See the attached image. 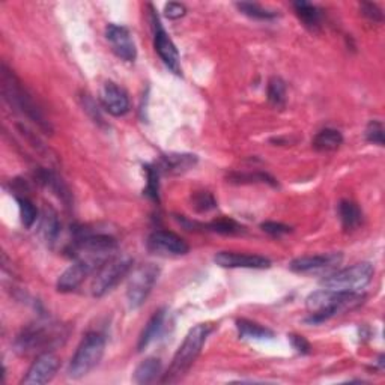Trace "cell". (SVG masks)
<instances>
[{
  "label": "cell",
  "mask_w": 385,
  "mask_h": 385,
  "mask_svg": "<svg viewBox=\"0 0 385 385\" xmlns=\"http://www.w3.org/2000/svg\"><path fill=\"white\" fill-rule=\"evenodd\" d=\"M0 83H2L0 86H2L4 100L12 110L32 120L35 125H38V128L47 132V134L53 131L52 124L48 122L40 105L33 100V96L24 88V84L16 76V72L6 67V64H2Z\"/></svg>",
  "instance_id": "1"
},
{
  "label": "cell",
  "mask_w": 385,
  "mask_h": 385,
  "mask_svg": "<svg viewBox=\"0 0 385 385\" xmlns=\"http://www.w3.org/2000/svg\"><path fill=\"white\" fill-rule=\"evenodd\" d=\"M69 330L57 322H36L28 325L14 342L16 352L20 355L50 352L68 339Z\"/></svg>",
  "instance_id": "2"
},
{
  "label": "cell",
  "mask_w": 385,
  "mask_h": 385,
  "mask_svg": "<svg viewBox=\"0 0 385 385\" xmlns=\"http://www.w3.org/2000/svg\"><path fill=\"white\" fill-rule=\"evenodd\" d=\"M363 299L364 297L360 292H340L323 287L307 297L306 307L310 311V316L306 318V322L313 325L327 322L347 309L351 310L363 304Z\"/></svg>",
  "instance_id": "3"
},
{
  "label": "cell",
  "mask_w": 385,
  "mask_h": 385,
  "mask_svg": "<svg viewBox=\"0 0 385 385\" xmlns=\"http://www.w3.org/2000/svg\"><path fill=\"white\" fill-rule=\"evenodd\" d=\"M209 333L211 327L208 323H199L195 328H191L188 331L183 345L178 347L176 354L173 355L171 366H168L167 372L164 373V377L161 379L163 384L178 382L185 375L197 360Z\"/></svg>",
  "instance_id": "4"
},
{
  "label": "cell",
  "mask_w": 385,
  "mask_h": 385,
  "mask_svg": "<svg viewBox=\"0 0 385 385\" xmlns=\"http://www.w3.org/2000/svg\"><path fill=\"white\" fill-rule=\"evenodd\" d=\"M105 351V337L101 333H88L83 337L76 354L72 355L68 366V377L80 379L86 377L96 366L100 364Z\"/></svg>",
  "instance_id": "5"
},
{
  "label": "cell",
  "mask_w": 385,
  "mask_h": 385,
  "mask_svg": "<svg viewBox=\"0 0 385 385\" xmlns=\"http://www.w3.org/2000/svg\"><path fill=\"white\" fill-rule=\"evenodd\" d=\"M373 274V265L369 262L354 263L351 267L337 270L321 280V286L331 291L340 292H361L366 286L370 285Z\"/></svg>",
  "instance_id": "6"
},
{
  "label": "cell",
  "mask_w": 385,
  "mask_h": 385,
  "mask_svg": "<svg viewBox=\"0 0 385 385\" xmlns=\"http://www.w3.org/2000/svg\"><path fill=\"white\" fill-rule=\"evenodd\" d=\"M132 259L127 255H115L100 265L92 280L91 291L95 298H101L131 271Z\"/></svg>",
  "instance_id": "7"
},
{
  "label": "cell",
  "mask_w": 385,
  "mask_h": 385,
  "mask_svg": "<svg viewBox=\"0 0 385 385\" xmlns=\"http://www.w3.org/2000/svg\"><path fill=\"white\" fill-rule=\"evenodd\" d=\"M160 268L155 263H144L131 274L127 286V303L131 310H136L146 303L152 289L159 280Z\"/></svg>",
  "instance_id": "8"
},
{
  "label": "cell",
  "mask_w": 385,
  "mask_h": 385,
  "mask_svg": "<svg viewBox=\"0 0 385 385\" xmlns=\"http://www.w3.org/2000/svg\"><path fill=\"white\" fill-rule=\"evenodd\" d=\"M149 9H151V23H152V29H154L155 52L159 53L164 65L171 69L173 74L180 76L183 74V68H180V57H179L178 48L173 44V41L171 40V36H168L167 32L164 30L159 16L155 14V11L151 5H149Z\"/></svg>",
  "instance_id": "9"
},
{
  "label": "cell",
  "mask_w": 385,
  "mask_h": 385,
  "mask_svg": "<svg viewBox=\"0 0 385 385\" xmlns=\"http://www.w3.org/2000/svg\"><path fill=\"white\" fill-rule=\"evenodd\" d=\"M342 262V253H322V255L297 258L289 263V268H291V271L303 275H328L339 268Z\"/></svg>",
  "instance_id": "10"
},
{
  "label": "cell",
  "mask_w": 385,
  "mask_h": 385,
  "mask_svg": "<svg viewBox=\"0 0 385 385\" xmlns=\"http://www.w3.org/2000/svg\"><path fill=\"white\" fill-rule=\"evenodd\" d=\"M146 247L152 255L159 256H184L190 251V246L184 238L164 229H159L149 235Z\"/></svg>",
  "instance_id": "11"
},
{
  "label": "cell",
  "mask_w": 385,
  "mask_h": 385,
  "mask_svg": "<svg viewBox=\"0 0 385 385\" xmlns=\"http://www.w3.org/2000/svg\"><path fill=\"white\" fill-rule=\"evenodd\" d=\"M100 265L103 263H98L86 258H77L71 267H68L62 274H60L56 285L57 291L62 294L76 291V289L84 282V279H86L89 274L98 270Z\"/></svg>",
  "instance_id": "12"
},
{
  "label": "cell",
  "mask_w": 385,
  "mask_h": 385,
  "mask_svg": "<svg viewBox=\"0 0 385 385\" xmlns=\"http://www.w3.org/2000/svg\"><path fill=\"white\" fill-rule=\"evenodd\" d=\"M105 38L119 59L125 60V62H134L137 57V48L131 32L125 26H119V24L113 23L108 24L105 28Z\"/></svg>",
  "instance_id": "13"
},
{
  "label": "cell",
  "mask_w": 385,
  "mask_h": 385,
  "mask_svg": "<svg viewBox=\"0 0 385 385\" xmlns=\"http://www.w3.org/2000/svg\"><path fill=\"white\" fill-rule=\"evenodd\" d=\"M60 366V360L56 354L50 352H42L35 358L32 366L29 367L26 377L23 378L21 384L24 385H42L50 382L56 372Z\"/></svg>",
  "instance_id": "14"
},
{
  "label": "cell",
  "mask_w": 385,
  "mask_h": 385,
  "mask_svg": "<svg viewBox=\"0 0 385 385\" xmlns=\"http://www.w3.org/2000/svg\"><path fill=\"white\" fill-rule=\"evenodd\" d=\"M215 263L222 268H247V270H267L271 267V260L259 255H246V253L220 251L214 258Z\"/></svg>",
  "instance_id": "15"
},
{
  "label": "cell",
  "mask_w": 385,
  "mask_h": 385,
  "mask_svg": "<svg viewBox=\"0 0 385 385\" xmlns=\"http://www.w3.org/2000/svg\"><path fill=\"white\" fill-rule=\"evenodd\" d=\"M100 100L105 112L112 116H124L130 110V98L127 92L113 81H105L103 84Z\"/></svg>",
  "instance_id": "16"
},
{
  "label": "cell",
  "mask_w": 385,
  "mask_h": 385,
  "mask_svg": "<svg viewBox=\"0 0 385 385\" xmlns=\"http://www.w3.org/2000/svg\"><path fill=\"white\" fill-rule=\"evenodd\" d=\"M197 164V155L195 154H166L160 160V168L167 175H183Z\"/></svg>",
  "instance_id": "17"
},
{
  "label": "cell",
  "mask_w": 385,
  "mask_h": 385,
  "mask_svg": "<svg viewBox=\"0 0 385 385\" xmlns=\"http://www.w3.org/2000/svg\"><path fill=\"white\" fill-rule=\"evenodd\" d=\"M166 316H167V310L166 309H160L156 310L154 315L151 316V319L148 321V323L144 325V328L139 337V343H137V351L142 352L143 349H146L156 337H159L164 328V322H166Z\"/></svg>",
  "instance_id": "18"
},
{
  "label": "cell",
  "mask_w": 385,
  "mask_h": 385,
  "mask_svg": "<svg viewBox=\"0 0 385 385\" xmlns=\"http://www.w3.org/2000/svg\"><path fill=\"white\" fill-rule=\"evenodd\" d=\"M60 232V222L59 215L54 208L52 207H44L41 214V222H40V234L42 239L48 246H53Z\"/></svg>",
  "instance_id": "19"
},
{
  "label": "cell",
  "mask_w": 385,
  "mask_h": 385,
  "mask_svg": "<svg viewBox=\"0 0 385 385\" xmlns=\"http://www.w3.org/2000/svg\"><path fill=\"white\" fill-rule=\"evenodd\" d=\"M295 14L298 18L304 23V26L310 30H319L322 26V12L321 9L310 2H304V0H299V2L292 4Z\"/></svg>",
  "instance_id": "20"
},
{
  "label": "cell",
  "mask_w": 385,
  "mask_h": 385,
  "mask_svg": "<svg viewBox=\"0 0 385 385\" xmlns=\"http://www.w3.org/2000/svg\"><path fill=\"white\" fill-rule=\"evenodd\" d=\"M339 217L342 227L346 232H354L363 223V212L352 200H342L339 203Z\"/></svg>",
  "instance_id": "21"
},
{
  "label": "cell",
  "mask_w": 385,
  "mask_h": 385,
  "mask_svg": "<svg viewBox=\"0 0 385 385\" xmlns=\"http://www.w3.org/2000/svg\"><path fill=\"white\" fill-rule=\"evenodd\" d=\"M160 375H161V361H160V358L149 357L146 360H143L142 363L136 367L134 377H132V379H134L136 384L148 385V384H152V382H155L156 379H159Z\"/></svg>",
  "instance_id": "22"
},
{
  "label": "cell",
  "mask_w": 385,
  "mask_h": 385,
  "mask_svg": "<svg viewBox=\"0 0 385 385\" xmlns=\"http://www.w3.org/2000/svg\"><path fill=\"white\" fill-rule=\"evenodd\" d=\"M343 143V136L339 130L334 128H325L321 130L318 134L313 139L311 144L313 148L319 152H333L340 148Z\"/></svg>",
  "instance_id": "23"
},
{
  "label": "cell",
  "mask_w": 385,
  "mask_h": 385,
  "mask_svg": "<svg viewBox=\"0 0 385 385\" xmlns=\"http://www.w3.org/2000/svg\"><path fill=\"white\" fill-rule=\"evenodd\" d=\"M236 328L241 339H251V340H265V339H272L274 331L263 327V325L258 322H251L247 319H238L236 321Z\"/></svg>",
  "instance_id": "24"
},
{
  "label": "cell",
  "mask_w": 385,
  "mask_h": 385,
  "mask_svg": "<svg viewBox=\"0 0 385 385\" xmlns=\"http://www.w3.org/2000/svg\"><path fill=\"white\" fill-rule=\"evenodd\" d=\"M235 6L241 12H243L244 16H247L250 18H255V20H274V18L279 17V14H277V11L267 9V8H263L259 4L238 2V4H235Z\"/></svg>",
  "instance_id": "25"
},
{
  "label": "cell",
  "mask_w": 385,
  "mask_h": 385,
  "mask_svg": "<svg viewBox=\"0 0 385 385\" xmlns=\"http://www.w3.org/2000/svg\"><path fill=\"white\" fill-rule=\"evenodd\" d=\"M144 172H146V188H144V195L151 200L160 203V171L159 167L146 164L144 166Z\"/></svg>",
  "instance_id": "26"
},
{
  "label": "cell",
  "mask_w": 385,
  "mask_h": 385,
  "mask_svg": "<svg viewBox=\"0 0 385 385\" xmlns=\"http://www.w3.org/2000/svg\"><path fill=\"white\" fill-rule=\"evenodd\" d=\"M268 101L274 107H285L286 104V83L280 77H272L267 88Z\"/></svg>",
  "instance_id": "27"
},
{
  "label": "cell",
  "mask_w": 385,
  "mask_h": 385,
  "mask_svg": "<svg viewBox=\"0 0 385 385\" xmlns=\"http://www.w3.org/2000/svg\"><path fill=\"white\" fill-rule=\"evenodd\" d=\"M227 179L231 180V183H235V184L265 183V184H270L272 187L277 185L275 179L271 175L263 173V172H255V173H231V175L227 176Z\"/></svg>",
  "instance_id": "28"
},
{
  "label": "cell",
  "mask_w": 385,
  "mask_h": 385,
  "mask_svg": "<svg viewBox=\"0 0 385 385\" xmlns=\"http://www.w3.org/2000/svg\"><path fill=\"white\" fill-rule=\"evenodd\" d=\"M191 207L199 214L209 212L217 208V200L209 191H196L191 196Z\"/></svg>",
  "instance_id": "29"
},
{
  "label": "cell",
  "mask_w": 385,
  "mask_h": 385,
  "mask_svg": "<svg viewBox=\"0 0 385 385\" xmlns=\"http://www.w3.org/2000/svg\"><path fill=\"white\" fill-rule=\"evenodd\" d=\"M17 203H18V209H20V219L23 226L26 229H30L36 219H38V209L33 205V202L30 199H28L26 196L24 197H17Z\"/></svg>",
  "instance_id": "30"
},
{
  "label": "cell",
  "mask_w": 385,
  "mask_h": 385,
  "mask_svg": "<svg viewBox=\"0 0 385 385\" xmlns=\"http://www.w3.org/2000/svg\"><path fill=\"white\" fill-rule=\"evenodd\" d=\"M208 231L217 232V234H223V235H236L244 231V227L238 224L232 219H219L211 222L208 226H205Z\"/></svg>",
  "instance_id": "31"
},
{
  "label": "cell",
  "mask_w": 385,
  "mask_h": 385,
  "mask_svg": "<svg viewBox=\"0 0 385 385\" xmlns=\"http://www.w3.org/2000/svg\"><path fill=\"white\" fill-rule=\"evenodd\" d=\"M366 140L369 143L378 144V146H384V125L381 120H370L366 127Z\"/></svg>",
  "instance_id": "32"
},
{
  "label": "cell",
  "mask_w": 385,
  "mask_h": 385,
  "mask_svg": "<svg viewBox=\"0 0 385 385\" xmlns=\"http://www.w3.org/2000/svg\"><path fill=\"white\" fill-rule=\"evenodd\" d=\"M260 229L263 232H267L268 235L274 238H280L283 235H287L292 232L291 226H286L283 223H275V222H265L260 224Z\"/></svg>",
  "instance_id": "33"
},
{
  "label": "cell",
  "mask_w": 385,
  "mask_h": 385,
  "mask_svg": "<svg viewBox=\"0 0 385 385\" xmlns=\"http://www.w3.org/2000/svg\"><path fill=\"white\" fill-rule=\"evenodd\" d=\"M360 11H361V14H363L367 20H370L373 23H382V20H384L382 11L377 4L363 2L360 5Z\"/></svg>",
  "instance_id": "34"
},
{
  "label": "cell",
  "mask_w": 385,
  "mask_h": 385,
  "mask_svg": "<svg viewBox=\"0 0 385 385\" xmlns=\"http://www.w3.org/2000/svg\"><path fill=\"white\" fill-rule=\"evenodd\" d=\"M81 103H83V107H84V110H86L91 117L93 119V122H98V124H103V117L100 115V110H98V107H96L95 101L91 98V96L86 93V95H83L81 96Z\"/></svg>",
  "instance_id": "35"
},
{
  "label": "cell",
  "mask_w": 385,
  "mask_h": 385,
  "mask_svg": "<svg viewBox=\"0 0 385 385\" xmlns=\"http://www.w3.org/2000/svg\"><path fill=\"white\" fill-rule=\"evenodd\" d=\"M185 14H187V8L183 4L171 2V4H166L164 6V16L171 20H178L180 17H184Z\"/></svg>",
  "instance_id": "36"
},
{
  "label": "cell",
  "mask_w": 385,
  "mask_h": 385,
  "mask_svg": "<svg viewBox=\"0 0 385 385\" xmlns=\"http://www.w3.org/2000/svg\"><path fill=\"white\" fill-rule=\"evenodd\" d=\"M289 340H291V343H292V346H294V349H295L297 352L303 354V355L310 354L311 346H310V343L306 340V337L298 335V334H291V335H289Z\"/></svg>",
  "instance_id": "37"
}]
</instances>
